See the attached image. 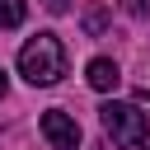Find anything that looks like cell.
<instances>
[{
  "mask_svg": "<svg viewBox=\"0 0 150 150\" xmlns=\"http://www.w3.org/2000/svg\"><path fill=\"white\" fill-rule=\"evenodd\" d=\"M19 75H23L28 84H42V89L66 75V47L56 42V33H38V38L23 42V52H19Z\"/></svg>",
  "mask_w": 150,
  "mask_h": 150,
  "instance_id": "1",
  "label": "cell"
},
{
  "mask_svg": "<svg viewBox=\"0 0 150 150\" xmlns=\"http://www.w3.org/2000/svg\"><path fill=\"white\" fill-rule=\"evenodd\" d=\"M98 122H103V131H108L117 145L150 150V122H145L141 108H131V103H103V108H98Z\"/></svg>",
  "mask_w": 150,
  "mask_h": 150,
  "instance_id": "2",
  "label": "cell"
},
{
  "mask_svg": "<svg viewBox=\"0 0 150 150\" xmlns=\"http://www.w3.org/2000/svg\"><path fill=\"white\" fill-rule=\"evenodd\" d=\"M42 136L52 141V150H80V122L61 108L42 112Z\"/></svg>",
  "mask_w": 150,
  "mask_h": 150,
  "instance_id": "3",
  "label": "cell"
},
{
  "mask_svg": "<svg viewBox=\"0 0 150 150\" xmlns=\"http://www.w3.org/2000/svg\"><path fill=\"white\" fill-rule=\"evenodd\" d=\"M84 80H89V89L108 94V89H117V84H122V70H117V61H108V56H94V61L84 66Z\"/></svg>",
  "mask_w": 150,
  "mask_h": 150,
  "instance_id": "4",
  "label": "cell"
},
{
  "mask_svg": "<svg viewBox=\"0 0 150 150\" xmlns=\"http://www.w3.org/2000/svg\"><path fill=\"white\" fill-rule=\"evenodd\" d=\"M23 14H28V5H23V0H0V28H19V23H23Z\"/></svg>",
  "mask_w": 150,
  "mask_h": 150,
  "instance_id": "5",
  "label": "cell"
},
{
  "mask_svg": "<svg viewBox=\"0 0 150 150\" xmlns=\"http://www.w3.org/2000/svg\"><path fill=\"white\" fill-rule=\"evenodd\" d=\"M103 28H108V9H103V5H94V9L84 14V33H94V38H98Z\"/></svg>",
  "mask_w": 150,
  "mask_h": 150,
  "instance_id": "6",
  "label": "cell"
},
{
  "mask_svg": "<svg viewBox=\"0 0 150 150\" xmlns=\"http://www.w3.org/2000/svg\"><path fill=\"white\" fill-rule=\"evenodd\" d=\"M150 9V0H127V14H145Z\"/></svg>",
  "mask_w": 150,
  "mask_h": 150,
  "instance_id": "7",
  "label": "cell"
},
{
  "mask_svg": "<svg viewBox=\"0 0 150 150\" xmlns=\"http://www.w3.org/2000/svg\"><path fill=\"white\" fill-rule=\"evenodd\" d=\"M42 5H47L52 14H66V9H70V0H42Z\"/></svg>",
  "mask_w": 150,
  "mask_h": 150,
  "instance_id": "8",
  "label": "cell"
},
{
  "mask_svg": "<svg viewBox=\"0 0 150 150\" xmlns=\"http://www.w3.org/2000/svg\"><path fill=\"white\" fill-rule=\"evenodd\" d=\"M5 89H9V80H5V70H0V98H5Z\"/></svg>",
  "mask_w": 150,
  "mask_h": 150,
  "instance_id": "9",
  "label": "cell"
},
{
  "mask_svg": "<svg viewBox=\"0 0 150 150\" xmlns=\"http://www.w3.org/2000/svg\"><path fill=\"white\" fill-rule=\"evenodd\" d=\"M141 98H150V89H141Z\"/></svg>",
  "mask_w": 150,
  "mask_h": 150,
  "instance_id": "10",
  "label": "cell"
}]
</instances>
